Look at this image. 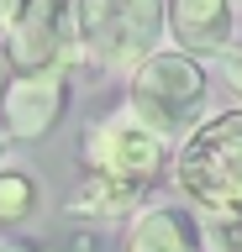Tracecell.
I'll return each mask as SVG.
<instances>
[{
	"label": "cell",
	"instance_id": "3957f363",
	"mask_svg": "<svg viewBox=\"0 0 242 252\" xmlns=\"http://www.w3.org/2000/svg\"><path fill=\"white\" fill-rule=\"evenodd\" d=\"M79 58L100 68H137L169 32V0H74Z\"/></svg>",
	"mask_w": 242,
	"mask_h": 252
},
{
	"label": "cell",
	"instance_id": "7a4b0ae2",
	"mask_svg": "<svg viewBox=\"0 0 242 252\" xmlns=\"http://www.w3.org/2000/svg\"><path fill=\"white\" fill-rule=\"evenodd\" d=\"M174 184L200 216L242 220V110H216L179 142Z\"/></svg>",
	"mask_w": 242,
	"mask_h": 252
},
{
	"label": "cell",
	"instance_id": "2e32d148",
	"mask_svg": "<svg viewBox=\"0 0 242 252\" xmlns=\"http://www.w3.org/2000/svg\"><path fill=\"white\" fill-rule=\"evenodd\" d=\"M237 5H242V0H237Z\"/></svg>",
	"mask_w": 242,
	"mask_h": 252
},
{
	"label": "cell",
	"instance_id": "5b68a950",
	"mask_svg": "<svg viewBox=\"0 0 242 252\" xmlns=\"http://www.w3.org/2000/svg\"><path fill=\"white\" fill-rule=\"evenodd\" d=\"M11 58L16 74H42V68H69V58H79V27H74V0H32L11 37Z\"/></svg>",
	"mask_w": 242,
	"mask_h": 252
},
{
	"label": "cell",
	"instance_id": "4fadbf2b",
	"mask_svg": "<svg viewBox=\"0 0 242 252\" xmlns=\"http://www.w3.org/2000/svg\"><path fill=\"white\" fill-rule=\"evenodd\" d=\"M27 5H32V0H0V32H5V37H11V27L27 16Z\"/></svg>",
	"mask_w": 242,
	"mask_h": 252
},
{
	"label": "cell",
	"instance_id": "ba28073f",
	"mask_svg": "<svg viewBox=\"0 0 242 252\" xmlns=\"http://www.w3.org/2000/svg\"><path fill=\"white\" fill-rule=\"evenodd\" d=\"M237 27V0H169V37L184 53H226Z\"/></svg>",
	"mask_w": 242,
	"mask_h": 252
},
{
	"label": "cell",
	"instance_id": "7c38bea8",
	"mask_svg": "<svg viewBox=\"0 0 242 252\" xmlns=\"http://www.w3.org/2000/svg\"><path fill=\"white\" fill-rule=\"evenodd\" d=\"M221 79H226V90L242 100V42H232V47L221 53Z\"/></svg>",
	"mask_w": 242,
	"mask_h": 252
},
{
	"label": "cell",
	"instance_id": "9c48e42d",
	"mask_svg": "<svg viewBox=\"0 0 242 252\" xmlns=\"http://www.w3.org/2000/svg\"><path fill=\"white\" fill-rule=\"evenodd\" d=\"M137 200H142V184H127V179H111V173H95V168L74 184V216L84 220H116L127 210H137Z\"/></svg>",
	"mask_w": 242,
	"mask_h": 252
},
{
	"label": "cell",
	"instance_id": "8fae6325",
	"mask_svg": "<svg viewBox=\"0 0 242 252\" xmlns=\"http://www.w3.org/2000/svg\"><path fill=\"white\" fill-rule=\"evenodd\" d=\"M206 252H242V220L237 216H206Z\"/></svg>",
	"mask_w": 242,
	"mask_h": 252
},
{
	"label": "cell",
	"instance_id": "5bb4252c",
	"mask_svg": "<svg viewBox=\"0 0 242 252\" xmlns=\"http://www.w3.org/2000/svg\"><path fill=\"white\" fill-rule=\"evenodd\" d=\"M11 84H16V58H11V47H0V105H5Z\"/></svg>",
	"mask_w": 242,
	"mask_h": 252
},
{
	"label": "cell",
	"instance_id": "30bf717a",
	"mask_svg": "<svg viewBox=\"0 0 242 252\" xmlns=\"http://www.w3.org/2000/svg\"><path fill=\"white\" fill-rule=\"evenodd\" d=\"M42 205V184L27 168H0V226H21L37 216Z\"/></svg>",
	"mask_w": 242,
	"mask_h": 252
},
{
	"label": "cell",
	"instance_id": "52a82bcc",
	"mask_svg": "<svg viewBox=\"0 0 242 252\" xmlns=\"http://www.w3.org/2000/svg\"><path fill=\"white\" fill-rule=\"evenodd\" d=\"M127 252H206V216L195 205H142L132 216L127 231Z\"/></svg>",
	"mask_w": 242,
	"mask_h": 252
},
{
	"label": "cell",
	"instance_id": "277c9868",
	"mask_svg": "<svg viewBox=\"0 0 242 252\" xmlns=\"http://www.w3.org/2000/svg\"><path fill=\"white\" fill-rule=\"evenodd\" d=\"M84 158H90V168L95 173H111V179H127V184H142L169 163V142L153 137L132 110L111 116V121H100L84 142Z\"/></svg>",
	"mask_w": 242,
	"mask_h": 252
},
{
	"label": "cell",
	"instance_id": "6da1fadb",
	"mask_svg": "<svg viewBox=\"0 0 242 252\" xmlns=\"http://www.w3.org/2000/svg\"><path fill=\"white\" fill-rule=\"evenodd\" d=\"M127 110L163 142H184L210 121V79L206 63L184 47H158L147 63L127 74Z\"/></svg>",
	"mask_w": 242,
	"mask_h": 252
},
{
	"label": "cell",
	"instance_id": "8992f818",
	"mask_svg": "<svg viewBox=\"0 0 242 252\" xmlns=\"http://www.w3.org/2000/svg\"><path fill=\"white\" fill-rule=\"evenodd\" d=\"M69 105V68H42V74H16L11 94H5V137L11 142H37L48 137L53 121Z\"/></svg>",
	"mask_w": 242,
	"mask_h": 252
},
{
	"label": "cell",
	"instance_id": "9a60e30c",
	"mask_svg": "<svg viewBox=\"0 0 242 252\" xmlns=\"http://www.w3.org/2000/svg\"><path fill=\"white\" fill-rule=\"evenodd\" d=\"M0 252H32V247H27L21 236H0Z\"/></svg>",
	"mask_w": 242,
	"mask_h": 252
}]
</instances>
